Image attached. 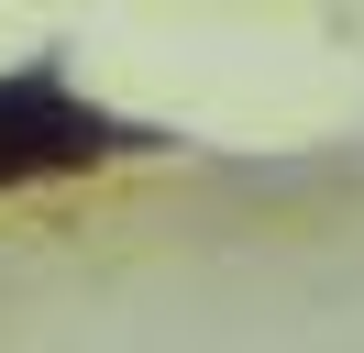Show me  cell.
<instances>
[{
  "instance_id": "1",
  "label": "cell",
  "mask_w": 364,
  "mask_h": 353,
  "mask_svg": "<svg viewBox=\"0 0 364 353\" xmlns=\"http://www.w3.org/2000/svg\"><path fill=\"white\" fill-rule=\"evenodd\" d=\"M144 144V132L100 122V110L55 100V78H23V88H0V188L11 176H67V166H100V154Z\"/></svg>"
}]
</instances>
